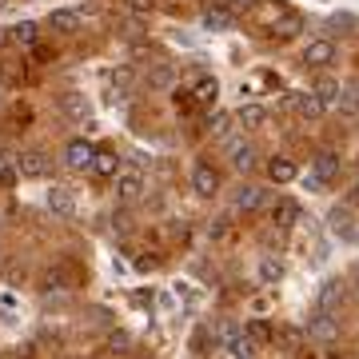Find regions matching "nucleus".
<instances>
[{"instance_id": "1", "label": "nucleus", "mask_w": 359, "mask_h": 359, "mask_svg": "<svg viewBox=\"0 0 359 359\" xmlns=\"http://www.w3.org/2000/svg\"><path fill=\"white\" fill-rule=\"evenodd\" d=\"M308 339H316V344H335L339 339V320H335L332 311H311L308 316Z\"/></svg>"}, {"instance_id": "2", "label": "nucleus", "mask_w": 359, "mask_h": 359, "mask_svg": "<svg viewBox=\"0 0 359 359\" xmlns=\"http://www.w3.org/2000/svg\"><path fill=\"white\" fill-rule=\"evenodd\" d=\"M112 188H116V200H120V204H136L144 196V176L132 172V168H120L112 176Z\"/></svg>"}, {"instance_id": "3", "label": "nucleus", "mask_w": 359, "mask_h": 359, "mask_svg": "<svg viewBox=\"0 0 359 359\" xmlns=\"http://www.w3.org/2000/svg\"><path fill=\"white\" fill-rule=\"evenodd\" d=\"M344 304H347V283L344 280H327L320 292H316V308H320V311H332V316H335Z\"/></svg>"}, {"instance_id": "4", "label": "nucleus", "mask_w": 359, "mask_h": 359, "mask_svg": "<svg viewBox=\"0 0 359 359\" xmlns=\"http://www.w3.org/2000/svg\"><path fill=\"white\" fill-rule=\"evenodd\" d=\"M92 160H96V148L88 140H68L65 144V164L76 168V172H92Z\"/></svg>"}, {"instance_id": "5", "label": "nucleus", "mask_w": 359, "mask_h": 359, "mask_svg": "<svg viewBox=\"0 0 359 359\" xmlns=\"http://www.w3.org/2000/svg\"><path fill=\"white\" fill-rule=\"evenodd\" d=\"M16 168H20L25 180H44L52 172V160H48V152H25L16 160Z\"/></svg>"}, {"instance_id": "6", "label": "nucleus", "mask_w": 359, "mask_h": 359, "mask_svg": "<svg viewBox=\"0 0 359 359\" xmlns=\"http://www.w3.org/2000/svg\"><path fill=\"white\" fill-rule=\"evenodd\" d=\"M304 65H308V68L335 65V44H332V40H308V48H304Z\"/></svg>"}, {"instance_id": "7", "label": "nucleus", "mask_w": 359, "mask_h": 359, "mask_svg": "<svg viewBox=\"0 0 359 359\" xmlns=\"http://www.w3.org/2000/svg\"><path fill=\"white\" fill-rule=\"evenodd\" d=\"M192 192L196 196H216L219 192V172L212 164H196L192 168Z\"/></svg>"}, {"instance_id": "8", "label": "nucleus", "mask_w": 359, "mask_h": 359, "mask_svg": "<svg viewBox=\"0 0 359 359\" xmlns=\"http://www.w3.org/2000/svg\"><path fill=\"white\" fill-rule=\"evenodd\" d=\"M327 228H332V236H339V240H347V244L359 240V228H355V219H351L347 208H335L332 216H327Z\"/></svg>"}, {"instance_id": "9", "label": "nucleus", "mask_w": 359, "mask_h": 359, "mask_svg": "<svg viewBox=\"0 0 359 359\" xmlns=\"http://www.w3.org/2000/svg\"><path fill=\"white\" fill-rule=\"evenodd\" d=\"M228 164L236 168V172H248V168L256 164V148H252L248 140H240V136L228 140Z\"/></svg>"}, {"instance_id": "10", "label": "nucleus", "mask_w": 359, "mask_h": 359, "mask_svg": "<svg viewBox=\"0 0 359 359\" xmlns=\"http://www.w3.org/2000/svg\"><path fill=\"white\" fill-rule=\"evenodd\" d=\"M48 208L56 212V216L72 219V216H76V196H72V188H65V184H56V188L48 192Z\"/></svg>"}, {"instance_id": "11", "label": "nucleus", "mask_w": 359, "mask_h": 359, "mask_svg": "<svg viewBox=\"0 0 359 359\" xmlns=\"http://www.w3.org/2000/svg\"><path fill=\"white\" fill-rule=\"evenodd\" d=\"M295 176H299V168H295L287 156H271L268 160V180L271 184H292Z\"/></svg>"}, {"instance_id": "12", "label": "nucleus", "mask_w": 359, "mask_h": 359, "mask_svg": "<svg viewBox=\"0 0 359 359\" xmlns=\"http://www.w3.org/2000/svg\"><path fill=\"white\" fill-rule=\"evenodd\" d=\"M256 347H259V344L244 332V327L228 335V351H231V359H256Z\"/></svg>"}, {"instance_id": "13", "label": "nucleus", "mask_w": 359, "mask_h": 359, "mask_svg": "<svg viewBox=\"0 0 359 359\" xmlns=\"http://www.w3.org/2000/svg\"><path fill=\"white\" fill-rule=\"evenodd\" d=\"M264 204V188H256V184H244V188H240V192H236V200H231V208H236V212H256V208Z\"/></svg>"}, {"instance_id": "14", "label": "nucleus", "mask_w": 359, "mask_h": 359, "mask_svg": "<svg viewBox=\"0 0 359 359\" xmlns=\"http://www.w3.org/2000/svg\"><path fill=\"white\" fill-rule=\"evenodd\" d=\"M48 28L52 32H60V36H72L80 28V13H72V8H56V13L48 16Z\"/></svg>"}, {"instance_id": "15", "label": "nucleus", "mask_w": 359, "mask_h": 359, "mask_svg": "<svg viewBox=\"0 0 359 359\" xmlns=\"http://www.w3.org/2000/svg\"><path fill=\"white\" fill-rule=\"evenodd\" d=\"M339 172H344V160H339L335 152H320V156H316V176H320L323 184L339 180Z\"/></svg>"}, {"instance_id": "16", "label": "nucleus", "mask_w": 359, "mask_h": 359, "mask_svg": "<svg viewBox=\"0 0 359 359\" xmlns=\"http://www.w3.org/2000/svg\"><path fill=\"white\" fill-rule=\"evenodd\" d=\"M311 92L323 100V108H335V104H339V92H344V84H339V80H332V76H320Z\"/></svg>"}, {"instance_id": "17", "label": "nucleus", "mask_w": 359, "mask_h": 359, "mask_svg": "<svg viewBox=\"0 0 359 359\" xmlns=\"http://www.w3.org/2000/svg\"><path fill=\"white\" fill-rule=\"evenodd\" d=\"M60 108H65V116H72V120H88L92 116L88 100H84L80 92H65V96H60Z\"/></svg>"}, {"instance_id": "18", "label": "nucleus", "mask_w": 359, "mask_h": 359, "mask_svg": "<svg viewBox=\"0 0 359 359\" xmlns=\"http://www.w3.org/2000/svg\"><path fill=\"white\" fill-rule=\"evenodd\" d=\"M335 112L347 116V120H355V116H359V84H344V92H339V104H335Z\"/></svg>"}, {"instance_id": "19", "label": "nucleus", "mask_w": 359, "mask_h": 359, "mask_svg": "<svg viewBox=\"0 0 359 359\" xmlns=\"http://www.w3.org/2000/svg\"><path fill=\"white\" fill-rule=\"evenodd\" d=\"M295 219H299V204L295 200H280V204L271 208V224L276 228H292Z\"/></svg>"}, {"instance_id": "20", "label": "nucleus", "mask_w": 359, "mask_h": 359, "mask_svg": "<svg viewBox=\"0 0 359 359\" xmlns=\"http://www.w3.org/2000/svg\"><path fill=\"white\" fill-rule=\"evenodd\" d=\"M295 112L308 116V120H316V116H323L327 108H323V100L316 96V92H299V96H295Z\"/></svg>"}, {"instance_id": "21", "label": "nucleus", "mask_w": 359, "mask_h": 359, "mask_svg": "<svg viewBox=\"0 0 359 359\" xmlns=\"http://www.w3.org/2000/svg\"><path fill=\"white\" fill-rule=\"evenodd\" d=\"M188 96H192L196 104H216V96H219V84L212 76H200L196 80V88L188 92Z\"/></svg>"}, {"instance_id": "22", "label": "nucleus", "mask_w": 359, "mask_h": 359, "mask_svg": "<svg viewBox=\"0 0 359 359\" xmlns=\"http://www.w3.org/2000/svg\"><path fill=\"white\" fill-rule=\"evenodd\" d=\"M92 172L100 180H112L116 172H120V156L116 152H96V160H92Z\"/></svg>"}, {"instance_id": "23", "label": "nucleus", "mask_w": 359, "mask_h": 359, "mask_svg": "<svg viewBox=\"0 0 359 359\" xmlns=\"http://www.w3.org/2000/svg\"><path fill=\"white\" fill-rule=\"evenodd\" d=\"M8 40H13V44H25V48H28V44H36V40H40V28L32 25V20H20L16 28H8Z\"/></svg>"}, {"instance_id": "24", "label": "nucleus", "mask_w": 359, "mask_h": 359, "mask_svg": "<svg viewBox=\"0 0 359 359\" xmlns=\"http://www.w3.org/2000/svg\"><path fill=\"white\" fill-rule=\"evenodd\" d=\"M259 280L268 283V287L271 283H280L283 280V259L280 256H264L259 259Z\"/></svg>"}, {"instance_id": "25", "label": "nucleus", "mask_w": 359, "mask_h": 359, "mask_svg": "<svg viewBox=\"0 0 359 359\" xmlns=\"http://www.w3.org/2000/svg\"><path fill=\"white\" fill-rule=\"evenodd\" d=\"M236 120H240L244 128H264V120H268V112H264L259 104H244V108L236 112Z\"/></svg>"}, {"instance_id": "26", "label": "nucleus", "mask_w": 359, "mask_h": 359, "mask_svg": "<svg viewBox=\"0 0 359 359\" xmlns=\"http://www.w3.org/2000/svg\"><path fill=\"white\" fill-rule=\"evenodd\" d=\"M271 28H276L280 36H295V32L304 28V20H299L295 13H280V16H271Z\"/></svg>"}, {"instance_id": "27", "label": "nucleus", "mask_w": 359, "mask_h": 359, "mask_svg": "<svg viewBox=\"0 0 359 359\" xmlns=\"http://www.w3.org/2000/svg\"><path fill=\"white\" fill-rule=\"evenodd\" d=\"M244 332L252 335L256 344H271V339H276V332H271V323H268V320H248Z\"/></svg>"}, {"instance_id": "28", "label": "nucleus", "mask_w": 359, "mask_h": 359, "mask_svg": "<svg viewBox=\"0 0 359 359\" xmlns=\"http://www.w3.org/2000/svg\"><path fill=\"white\" fill-rule=\"evenodd\" d=\"M204 28H212V32L231 28V13H224V8H208V13H204Z\"/></svg>"}, {"instance_id": "29", "label": "nucleus", "mask_w": 359, "mask_h": 359, "mask_svg": "<svg viewBox=\"0 0 359 359\" xmlns=\"http://www.w3.org/2000/svg\"><path fill=\"white\" fill-rule=\"evenodd\" d=\"M172 80H176V72H172V68H168V65H156L152 72H148V88H168Z\"/></svg>"}, {"instance_id": "30", "label": "nucleus", "mask_w": 359, "mask_h": 359, "mask_svg": "<svg viewBox=\"0 0 359 359\" xmlns=\"http://www.w3.org/2000/svg\"><path fill=\"white\" fill-rule=\"evenodd\" d=\"M208 132H212V136H224V132H228V116H224V112L208 116Z\"/></svg>"}, {"instance_id": "31", "label": "nucleus", "mask_w": 359, "mask_h": 359, "mask_svg": "<svg viewBox=\"0 0 359 359\" xmlns=\"http://www.w3.org/2000/svg\"><path fill=\"white\" fill-rule=\"evenodd\" d=\"M16 180H20V168H16V164H4V168H0V184H4V188H13Z\"/></svg>"}, {"instance_id": "32", "label": "nucleus", "mask_w": 359, "mask_h": 359, "mask_svg": "<svg viewBox=\"0 0 359 359\" xmlns=\"http://www.w3.org/2000/svg\"><path fill=\"white\" fill-rule=\"evenodd\" d=\"M283 344H287V347H299V332H295V327H287V332H283Z\"/></svg>"}, {"instance_id": "33", "label": "nucleus", "mask_w": 359, "mask_h": 359, "mask_svg": "<svg viewBox=\"0 0 359 359\" xmlns=\"http://www.w3.org/2000/svg\"><path fill=\"white\" fill-rule=\"evenodd\" d=\"M347 208H359V180L351 184V192H347Z\"/></svg>"}, {"instance_id": "34", "label": "nucleus", "mask_w": 359, "mask_h": 359, "mask_svg": "<svg viewBox=\"0 0 359 359\" xmlns=\"http://www.w3.org/2000/svg\"><path fill=\"white\" fill-rule=\"evenodd\" d=\"M304 184H308L311 192H320V188H327V184H323V180H320V176H316V172H311V176H308V180H304Z\"/></svg>"}, {"instance_id": "35", "label": "nucleus", "mask_w": 359, "mask_h": 359, "mask_svg": "<svg viewBox=\"0 0 359 359\" xmlns=\"http://www.w3.org/2000/svg\"><path fill=\"white\" fill-rule=\"evenodd\" d=\"M132 8H152V0H128Z\"/></svg>"}, {"instance_id": "36", "label": "nucleus", "mask_w": 359, "mask_h": 359, "mask_svg": "<svg viewBox=\"0 0 359 359\" xmlns=\"http://www.w3.org/2000/svg\"><path fill=\"white\" fill-rule=\"evenodd\" d=\"M355 292H359V271H355Z\"/></svg>"}, {"instance_id": "37", "label": "nucleus", "mask_w": 359, "mask_h": 359, "mask_svg": "<svg viewBox=\"0 0 359 359\" xmlns=\"http://www.w3.org/2000/svg\"><path fill=\"white\" fill-rule=\"evenodd\" d=\"M0 48H4V32H0Z\"/></svg>"}, {"instance_id": "38", "label": "nucleus", "mask_w": 359, "mask_h": 359, "mask_svg": "<svg viewBox=\"0 0 359 359\" xmlns=\"http://www.w3.org/2000/svg\"><path fill=\"white\" fill-rule=\"evenodd\" d=\"M4 4H8V0H0V8H4Z\"/></svg>"}, {"instance_id": "39", "label": "nucleus", "mask_w": 359, "mask_h": 359, "mask_svg": "<svg viewBox=\"0 0 359 359\" xmlns=\"http://www.w3.org/2000/svg\"><path fill=\"white\" fill-rule=\"evenodd\" d=\"M0 168H4V156H0Z\"/></svg>"}]
</instances>
